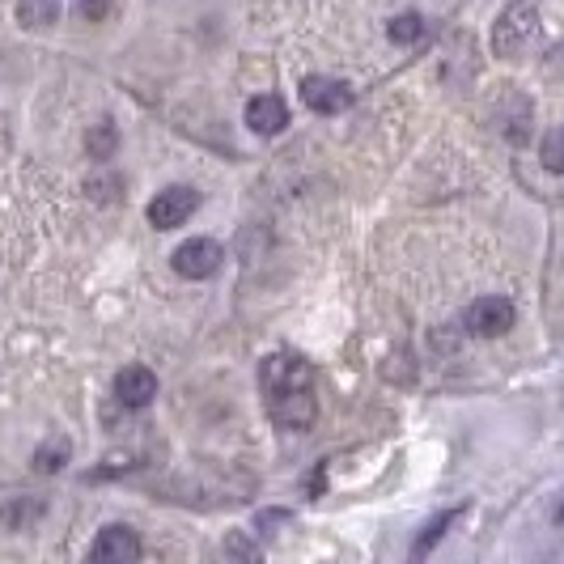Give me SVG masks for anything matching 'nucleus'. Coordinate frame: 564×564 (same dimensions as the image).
<instances>
[{
    "mask_svg": "<svg viewBox=\"0 0 564 564\" xmlns=\"http://www.w3.org/2000/svg\"><path fill=\"white\" fill-rule=\"evenodd\" d=\"M263 382V408L268 416L289 429V433H306L318 416V399H314V369L311 361L293 357V352H276L259 369Z\"/></svg>",
    "mask_w": 564,
    "mask_h": 564,
    "instance_id": "nucleus-1",
    "label": "nucleus"
},
{
    "mask_svg": "<svg viewBox=\"0 0 564 564\" xmlns=\"http://www.w3.org/2000/svg\"><path fill=\"white\" fill-rule=\"evenodd\" d=\"M539 39V9L535 4H527V0H513L501 9V18H497V26H492V52L497 56H522V52H531V43Z\"/></svg>",
    "mask_w": 564,
    "mask_h": 564,
    "instance_id": "nucleus-2",
    "label": "nucleus"
},
{
    "mask_svg": "<svg viewBox=\"0 0 564 564\" xmlns=\"http://www.w3.org/2000/svg\"><path fill=\"white\" fill-rule=\"evenodd\" d=\"M196 208H199L196 187H187V183L166 187V192H158V196L149 199V226H153V229H174V226H183V221H187Z\"/></svg>",
    "mask_w": 564,
    "mask_h": 564,
    "instance_id": "nucleus-3",
    "label": "nucleus"
},
{
    "mask_svg": "<svg viewBox=\"0 0 564 564\" xmlns=\"http://www.w3.org/2000/svg\"><path fill=\"white\" fill-rule=\"evenodd\" d=\"M221 242H213V238H187L178 251L170 254V263H174V272L178 276H187V281H204V276H213L217 268H221Z\"/></svg>",
    "mask_w": 564,
    "mask_h": 564,
    "instance_id": "nucleus-4",
    "label": "nucleus"
},
{
    "mask_svg": "<svg viewBox=\"0 0 564 564\" xmlns=\"http://www.w3.org/2000/svg\"><path fill=\"white\" fill-rule=\"evenodd\" d=\"M513 318H518V311H513L509 297H480V302H471L467 314H463L467 332H471V336H484V339L506 336L509 327H513Z\"/></svg>",
    "mask_w": 564,
    "mask_h": 564,
    "instance_id": "nucleus-5",
    "label": "nucleus"
},
{
    "mask_svg": "<svg viewBox=\"0 0 564 564\" xmlns=\"http://www.w3.org/2000/svg\"><path fill=\"white\" fill-rule=\"evenodd\" d=\"M302 102L318 115H339L352 107V85L336 77H302Z\"/></svg>",
    "mask_w": 564,
    "mask_h": 564,
    "instance_id": "nucleus-6",
    "label": "nucleus"
},
{
    "mask_svg": "<svg viewBox=\"0 0 564 564\" xmlns=\"http://www.w3.org/2000/svg\"><path fill=\"white\" fill-rule=\"evenodd\" d=\"M137 556H141V539L128 527H107L89 547V561L98 564H132Z\"/></svg>",
    "mask_w": 564,
    "mask_h": 564,
    "instance_id": "nucleus-7",
    "label": "nucleus"
},
{
    "mask_svg": "<svg viewBox=\"0 0 564 564\" xmlns=\"http://www.w3.org/2000/svg\"><path fill=\"white\" fill-rule=\"evenodd\" d=\"M115 395H119L123 408H144V403H153V395H158V373L144 366L119 369V378H115Z\"/></svg>",
    "mask_w": 564,
    "mask_h": 564,
    "instance_id": "nucleus-8",
    "label": "nucleus"
},
{
    "mask_svg": "<svg viewBox=\"0 0 564 564\" xmlns=\"http://www.w3.org/2000/svg\"><path fill=\"white\" fill-rule=\"evenodd\" d=\"M247 123L259 137H276L284 123H289V107H284L276 94H259L247 102Z\"/></svg>",
    "mask_w": 564,
    "mask_h": 564,
    "instance_id": "nucleus-9",
    "label": "nucleus"
},
{
    "mask_svg": "<svg viewBox=\"0 0 564 564\" xmlns=\"http://www.w3.org/2000/svg\"><path fill=\"white\" fill-rule=\"evenodd\" d=\"M68 454H73V442L68 437H47L39 451H34V471H43V476H52V471H59L64 463H68Z\"/></svg>",
    "mask_w": 564,
    "mask_h": 564,
    "instance_id": "nucleus-10",
    "label": "nucleus"
},
{
    "mask_svg": "<svg viewBox=\"0 0 564 564\" xmlns=\"http://www.w3.org/2000/svg\"><path fill=\"white\" fill-rule=\"evenodd\" d=\"M85 149H89V158H98V162L115 158V149H119V132H115L111 119H102L98 128H89V137H85Z\"/></svg>",
    "mask_w": 564,
    "mask_h": 564,
    "instance_id": "nucleus-11",
    "label": "nucleus"
},
{
    "mask_svg": "<svg viewBox=\"0 0 564 564\" xmlns=\"http://www.w3.org/2000/svg\"><path fill=\"white\" fill-rule=\"evenodd\" d=\"M56 13H59V0H22V4H18L22 26H52Z\"/></svg>",
    "mask_w": 564,
    "mask_h": 564,
    "instance_id": "nucleus-12",
    "label": "nucleus"
},
{
    "mask_svg": "<svg viewBox=\"0 0 564 564\" xmlns=\"http://www.w3.org/2000/svg\"><path fill=\"white\" fill-rule=\"evenodd\" d=\"M387 34H391V43H399V47H412L424 34V18L421 13H399V18H391Z\"/></svg>",
    "mask_w": 564,
    "mask_h": 564,
    "instance_id": "nucleus-13",
    "label": "nucleus"
},
{
    "mask_svg": "<svg viewBox=\"0 0 564 564\" xmlns=\"http://www.w3.org/2000/svg\"><path fill=\"white\" fill-rule=\"evenodd\" d=\"M539 162L552 170V174H564V128H552L543 144H539Z\"/></svg>",
    "mask_w": 564,
    "mask_h": 564,
    "instance_id": "nucleus-14",
    "label": "nucleus"
},
{
    "mask_svg": "<svg viewBox=\"0 0 564 564\" xmlns=\"http://www.w3.org/2000/svg\"><path fill=\"white\" fill-rule=\"evenodd\" d=\"M454 518H458V509H451V513H442L437 522H429V527H424V535L416 539V547H412V556H424V552H429V543H433V539H442V531L451 527Z\"/></svg>",
    "mask_w": 564,
    "mask_h": 564,
    "instance_id": "nucleus-15",
    "label": "nucleus"
},
{
    "mask_svg": "<svg viewBox=\"0 0 564 564\" xmlns=\"http://www.w3.org/2000/svg\"><path fill=\"white\" fill-rule=\"evenodd\" d=\"M34 513H43V506L9 501V506H4V522H9V531H22V527H26V518H34Z\"/></svg>",
    "mask_w": 564,
    "mask_h": 564,
    "instance_id": "nucleus-16",
    "label": "nucleus"
},
{
    "mask_svg": "<svg viewBox=\"0 0 564 564\" xmlns=\"http://www.w3.org/2000/svg\"><path fill=\"white\" fill-rule=\"evenodd\" d=\"M77 13L85 22H107L115 13V0H77Z\"/></svg>",
    "mask_w": 564,
    "mask_h": 564,
    "instance_id": "nucleus-17",
    "label": "nucleus"
},
{
    "mask_svg": "<svg viewBox=\"0 0 564 564\" xmlns=\"http://www.w3.org/2000/svg\"><path fill=\"white\" fill-rule=\"evenodd\" d=\"M226 552L229 556H254L251 543H242V539H226Z\"/></svg>",
    "mask_w": 564,
    "mask_h": 564,
    "instance_id": "nucleus-18",
    "label": "nucleus"
}]
</instances>
